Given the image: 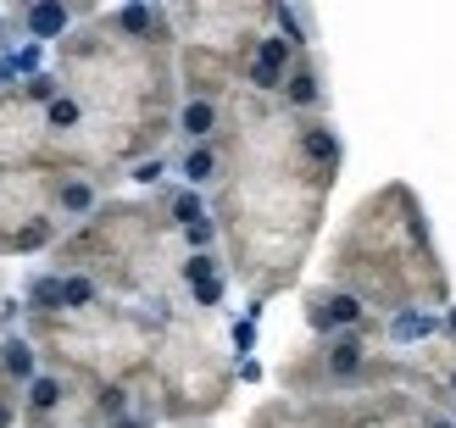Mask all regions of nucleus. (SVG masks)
<instances>
[{
    "label": "nucleus",
    "mask_w": 456,
    "mask_h": 428,
    "mask_svg": "<svg viewBox=\"0 0 456 428\" xmlns=\"http://www.w3.org/2000/svg\"><path fill=\"white\" fill-rule=\"evenodd\" d=\"M228 262L217 251H200V256H184V267H178V295H184L190 311H200V318H212V311L228 301Z\"/></svg>",
    "instance_id": "0eeeda50"
},
{
    "label": "nucleus",
    "mask_w": 456,
    "mask_h": 428,
    "mask_svg": "<svg viewBox=\"0 0 456 428\" xmlns=\"http://www.w3.org/2000/svg\"><path fill=\"white\" fill-rule=\"evenodd\" d=\"M178 184L184 190H217L223 184V145H184L178 150Z\"/></svg>",
    "instance_id": "ddd939ff"
},
{
    "label": "nucleus",
    "mask_w": 456,
    "mask_h": 428,
    "mask_svg": "<svg viewBox=\"0 0 456 428\" xmlns=\"http://www.w3.org/2000/svg\"><path fill=\"white\" fill-rule=\"evenodd\" d=\"M273 6H178L173 12V51L184 101H234L245 61L267 34Z\"/></svg>",
    "instance_id": "7ed1b4c3"
},
{
    "label": "nucleus",
    "mask_w": 456,
    "mask_h": 428,
    "mask_svg": "<svg viewBox=\"0 0 456 428\" xmlns=\"http://www.w3.org/2000/svg\"><path fill=\"white\" fill-rule=\"evenodd\" d=\"M279 106L295 111V117H323V106H329V78H323V61H317V51H306L301 61L289 67Z\"/></svg>",
    "instance_id": "6e6552de"
},
{
    "label": "nucleus",
    "mask_w": 456,
    "mask_h": 428,
    "mask_svg": "<svg viewBox=\"0 0 456 428\" xmlns=\"http://www.w3.org/2000/svg\"><path fill=\"white\" fill-rule=\"evenodd\" d=\"M22 17V39L28 44H61L67 34L78 28L73 6H61V0H34V6H17Z\"/></svg>",
    "instance_id": "9d476101"
},
{
    "label": "nucleus",
    "mask_w": 456,
    "mask_h": 428,
    "mask_svg": "<svg viewBox=\"0 0 456 428\" xmlns=\"http://www.w3.org/2000/svg\"><path fill=\"white\" fill-rule=\"evenodd\" d=\"M17 417H22V390H12L0 378V428H17Z\"/></svg>",
    "instance_id": "2eb2a0df"
},
{
    "label": "nucleus",
    "mask_w": 456,
    "mask_h": 428,
    "mask_svg": "<svg viewBox=\"0 0 456 428\" xmlns=\"http://www.w3.org/2000/svg\"><path fill=\"white\" fill-rule=\"evenodd\" d=\"M167 173H173V156L162 150V156H145V162H134V167H128V184H140V190H151V195H156Z\"/></svg>",
    "instance_id": "4468645a"
},
{
    "label": "nucleus",
    "mask_w": 456,
    "mask_h": 428,
    "mask_svg": "<svg viewBox=\"0 0 456 428\" xmlns=\"http://www.w3.org/2000/svg\"><path fill=\"white\" fill-rule=\"evenodd\" d=\"M51 206L61 217V229H78V222H89L106 200H101V178L89 173H61L56 167V190H51Z\"/></svg>",
    "instance_id": "1a4fd4ad"
},
{
    "label": "nucleus",
    "mask_w": 456,
    "mask_h": 428,
    "mask_svg": "<svg viewBox=\"0 0 456 428\" xmlns=\"http://www.w3.org/2000/svg\"><path fill=\"white\" fill-rule=\"evenodd\" d=\"M329 284L351 289L373 318L451 306V279L412 184H384L356 200V212L329 245Z\"/></svg>",
    "instance_id": "f03ea898"
},
{
    "label": "nucleus",
    "mask_w": 456,
    "mask_h": 428,
    "mask_svg": "<svg viewBox=\"0 0 456 428\" xmlns=\"http://www.w3.org/2000/svg\"><path fill=\"white\" fill-rule=\"evenodd\" d=\"M190 428H200V423H190Z\"/></svg>",
    "instance_id": "f3484780"
},
{
    "label": "nucleus",
    "mask_w": 456,
    "mask_h": 428,
    "mask_svg": "<svg viewBox=\"0 0 456 428\" xmlns=\"http://www.w3.org/2000/svg\"><path fill=\"white\" fill-rule=\"evenodd\" d=\"M151 378H156V395H162V417L173 428H190L195 417L223 412L240 384L234 356L217 345L212 318H200V311H184L178 323L162 328L151 356Z\"/></svg>",
    "instance_id": "20e7f679"
},
{
    "label": "nucleus",
    "mask_w": 456,
    "mask_h": 428,
    "mask_svg": "<svg viewBox=\"0 0 456 428\" xmlns=\"http://www.w3.org/2000/svg\"><path fill=\"white\" fill-rule=\"evenodd\" d=\"M250 345H256V318H240L234 323V362H245Z\"/></svg>",
    "instance_id": "dca6fc26"
},
{
    "label": "nucleus",
    "mask_w": 456,
    "mask_h": 428,
    "mask_svg": "<svg viewBox=\"0 0 456 428\" xmlns=\"http://www.w3.org/2000/svg\"><path fill=\"white\" fill-rule=\"evenodd\" d=\"M56 167L0 178V256H34L61 245V217L51 206Z\"/></svg>",
    "instance_id": "39448f33"
},
{
    "label": "nucleus",
    "mask_w": 456,
    "mask_h": 428,
    "mask_svg": "<svg viewBox=\"0 0 456 428\" xmlns=\"http://www.w3.org/2000/svg\"><path fill=\"white\" fill-rule=\"evenodd\" d=\"M379 318L368 306H362L351 289H339V284H317L306 289V328H312V340H334V334H368Z\"/></svg>",
    "instance_id": "423d86ee"
},
{
    "label": "nucleus",
    "mask_w": 456,
    "mask_h": 428,
    "mask_svg": "<svg viewBox=\"0 0 456 428\" xmlns=\"http://www.w3.org/2000/svg\"><path fill=\"white\" fill-rule=\"evenodd\" d=\"M223 184L212 217L228 245V273L240 279L245 306L273 301L306 267L323 229L329 190L346 162V140L329 117H295L279 101L240 89L223 117Z\"/></svg>",
    "instance_id": "f257e3e1"
},
{
    "label": "nucleus",
    "mask_w": 456,
    "mask_h": 428,
    "mask_svg": "<svg viewBox=\"0 0 456 428\" xmlns=\"http://www.w3.org/2000/svg\"><path fill=\"white\" fill-rule=\"evenodd\" d=\"M39 373H45V356H39V345L28 340V334L22 328L0 334V378H6L12 390H28Z\"/></svg>",
    "instance_id": "f8f14e48"
},
{
    "label": "nucleus",
    "mask_w": 456,
    "mask_h": 428,
    "mask_svg": "<svg viewBox=\"0 0 456 428\" xmlns=\"http://www.w3.org/2000/svg\"><path fill=\"white\" fill-rule=\"evenodd\" d=\"M223 117H228V101H178L173 133L184 145H217L223 140Z\"/></svg>",
    "instance_id": "9b49d317"
}]
</instances>
